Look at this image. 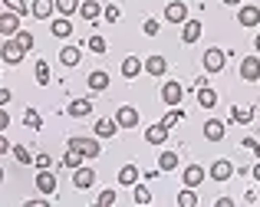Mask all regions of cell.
I'll use <instances>...</instances> for the list:
<instances>
[{
	"mask_svg": "<svg viewBox=\"0 0 260 207\" xmlns=\"http://www.w3.org/2000/svg\"><path fill=\"white\" fill-rule=\"evenodd\" d=\"M241 79H244V82H257V79H260V56H244V63H241Z\"/></svg>",
	"mask_w": 260,
	"mask_h": 207,
	"instance_id": "cell-3",
	"label": "cell"
},
{
	"mask_svg": "<svg viewBox=\"0 0 260 207\" xmlns=\"http://www.w3.org/2000/svg\"><path fill=\"white\" fill-rule=\"evenodd\" d=\"M33 164H37V168H53V158L50 155H37V158H33Z\"/></svg>",
	"mask_w": 260,
	"mask_h": 207,
	"instance_id": "cell-43",
	"label": "cell"
},
{
	"mask_svg": "<svg viewBox=\"0 0 260 207\" xmlns=\"http://www.w3.org/2000/svg\"><path fill=\"white\" fill-rule=\"evenodd\" d=\"M241 145H244V148H250V151H254V155L260 158V145L254 142V138H244V142H241Z\"/></svg>",
	"mask_w": 260,
	"mask_h": 207,
	"instance_id": "cell-46",
	"label": "cell"
},
{
	"mask_svg": "<svg viewBox=\"0 0 260 207\" xmlns=\"http://www.w3.org/2000/svg\"><path fill=\"white\" fill-rule=\"evenodd\" d=\"M7 151H10V142H7L4 132H0V155H7Z\"/></svg>",
	"mask_w": 260,
	"mask_h": 207,
	"instance_id": "cell-47",
	"label": "cell"
},
{
	"mask_svg": "<svg viewBox=\"0 0 260 207\" xmlns=\"http://www.w3.org/2000/svg\"><path fill=\"white\" fill-rule=\"evenodd\" d=\"M250 119H254V109H247V106H244V109H231V122H241V125H247V122Z\"/></svg>",
	"mask_w": 260,
	"mask_h": 207,
	"instance_id": "cell-28",
	"label": "cell"
},
{
	"mask_svg": "<svg viewBox=\"0 0 260 207\" xmlns=\"http://www.w3.org/2000/svg\"><path fill=\"white\" fill-rule=\"evenodd\" d=\"M142 69H145V66H142V59H139V56H128L125 63H122V76H125V79H135Z\"/></svg>",
	"mask_w": 260,
	"mask_h": 207,
	"instance_id": "cell-24",
	"label": "cell"
},
{
	"mask_svg": "<svg viewBox=\"0 0 260 207\" xmlns=\"http://www.w3.org/2000/svg\"><path fill=\"white\" fill-rule=\"evenodd\" d=\"M145 33L148 37H158V20H145Z\"/></svg>",
	"mask_w": 260,
	"mask_h": 207,
	"instance_id": "cell-45",
	"label": "cell"
},
{
	"mask_svg": "<svg viewBox=\"0 0 260 207\" xmlns=\"http://www.w3.org/2000/svg\"><path fill=\"white\" fill-rule=\"evenodd\" d=\"M181 119H184V109H172V112H168L165 119H161V125H165V128H172V125H178Z\"/></svg>",
	"mask_w": 260,
	"mask_h": 207,
	"instance_id": "cell-36",
	"label": "cell"
},
{
	"mask_svg": "<svg viewBox=\"0 0 260 207\" xmlns=\"http://www.w3.org/2000/svg\"><path fill=\"white\" fill-rule=\"evenodd\" d=\"M79 17L83 20H99L102 17V4L99 0H83V4H79Z\"/></svg>",
	"mask_w": 260,
	"mask_h": 207,
	"instance_id": "cell-15",
	"label": "cell"
},
{
	"mask_svg": "<svg viewBox=\"0 0 260 207\" xmlns=\"http://www.w3.org/2000/svg\"><path fill=\"white\" fill-rule=\"evenodd\" d=\"M204 178H208V171H204L201 164H188V168H184V184H188V188H198Z\"/></svg>",
	"mask_w": 260,
	"mask_h": 207,
	"instance_id": "cell-13",
	"label": "cell"
},
{
	"mask_svg": "<svg viewBox=\"0 0 260 207\" xmlns=\"http://www.w3.org/2000/svg\"><path fill=\"white\" fill-rule=\"evenodd\" d=\"M66 145H70V148L76 151L79 158H99V142H95V138H79V135H73Z\"/></svg>",
	"mask_w": 260,
	"mask_h": 207,
	"instance_id": "cell-1",
	"label": "cell"
},
{
	"mask_svg": "<svg viewBox=\"0 0 260 207\" xmlns=\"http://www.w3.org/2000/svg\"><path fill=\"white\" fill-rule=\"evenodd\" d=\"M56 4V10L63 13V17H73V13H79V0H53Z\"/></svg>",
	"mask_w": 260,
	"mask_h": 207,
	"instance_id": "cell-29",
	"label": "cell"
},
{
	"mask_svg": "<svg viewBox=\"0 0 260 207\" xmlns=\"http://www.w3.org/2000/svg\"><path fill=\"white\" fill-rule=\"evenodd\" d=\"M79 59H83L79 56V46H63V50H59V63L63 66H76Z\"/></svg>",
	"mask_w": 260,
	"mask_h": 207,
	"instance_id": "cell-26",
	"label": "cell"
},
{
	"mask_svg": "<svg viewBox=\"0 0 260 207\" xmlns=\"http://www.w3.org/2000/svg\"><path fill=\"white\" fill-rule=\"evenodd\" d=\"M161 99H165V106H178L184 99V86L181 82H165L161 86Z\"/></svg>",
	"mask_w": 260,
	"mask_h": 207,
	"instance_id": "cell-6",
	"label": "cell"
},
{
	"mask_svg": "<svg viewBox=\"0 0 260 207\" xmlns=\"http://www.w3.org/2000/svg\"><path fill=\"white\" fill-rule=\"evenodd\" d=\"M0 56H4V63H10V66H17V63H20V59H23V56H26V50H23V46H20V43H17V40H7V43H4V46H0Z\"/></svg>",
	"mask_w": 260,
	"mask_h": 207,
	"instance_id": "cell-2",
	"label": "cell"
},
{
	"mask_svg": "<svg viewBox=\"0 0 260 207\" xmlns=\"http://www.w3.org/2000/svg\"><path fill=\"white\" fill-rule=\"evenodd\" d=\"M198 37H201V23H198V20H184L181 23V40L184 43H194Z\"/></svg>",
	"mask_w": 260,
	"mask_h": 207,
	"instance_id": "cell-19",
	"label": "cell"
},
{
	"mask_svg": "<svg viewBox=\"0 0 260 207\" xmlns=\"http://www.w3.org/2000/svg\"><path fill=\"white\" fill-rule=\"evenodd\" d=\"M165 20H168V23H184V20H188V4L172 0V4L165 7Z\"/></svg>",
	"mask_w": 260,
	"mask_h": 207,
	"instance_id": "cell-5",
	"label": "cell"
},
{
	"mask_svg": "<svg viewBox=\"0 0 260 207\" xmlns=\"http://www.w3.org/2000/svg\"><path fill=\"white\" fill-rule=\"evenodd\" d=\"M63 168H70V171H76L79 168V155H76V151H66V158H63Z\"/></svg>",
	"mask_w": 260,
	"mask_h": 207,
	"instance_id": "cell-40",
	"label": "cell"
},
{
	"mask_svg": "<svg viewBox=\"0 0 260 207\" xmlns=\"http://www.w3.org/2000/svg\"><path fill=\"white\" fill-rule=\"evenodd\" d=\"M89 89H92V92H106L109 89V73H102V69L89 73Z\"/></svg>",
	"mask_w": 260,
	"mask_h": 207,
	"instance_id": "cell-20",
	"label": "cell"
},
{
	"mask_svg": "<svg viewBox=\"0 0 260 207\" xmlns=\"http://www.w3.org/2000/svg\"><path fill=\"white\" fill-rule=\"evenodd\" d=\"M135 204H142V207L152 204V191H148L145 184H135Z\"/></svg>",
	"mask_w": 260,
	"mask_h": 207,
	"instance_id": "cell-34",
	"label": "cell"
},
{
	"mask_svg": "<svg viewBox=\"0 0 260 207\" xmlns=\"http://www.w3.org/2000/svg\"><path fill=\"white\" fill-rule=\"evenodd\" d=\"M89 50H92L95 53V56H102V53H106L109 50V43H106V37H99V33H92V37H89Z\"/></svg>",
	"mask_w": 260,
	"mask_h": 207,
	"instance_id": "cell-30",
	"label": "cell"
},
{
	"mask_svg": "<svg viewBox=\"0 0 260 207\" xmlns=\"http://www.w3.org/2000/svg\"><path fill=\"white\" fill-rule=\"evenodd\" d=\"M115 128H119L115 119H99V122H95V135H99V138H112Z\"/></svg>",
	"mask_w": 260,
	"mask_h": 207,
	"instance_id": "cell-25",
	"label": "cell"
},
{
	"mask_svg": "<svg viewBox=\"0 0 260 207\" xmlns=\"http://www.w3.org/2000/svg\"><path fill=\"white\" fill-rule=\"evenodd\" d=\"M158 168H161V171H175V168H178V155H175V151H161Z\"/></svg>",
	"mask_w": 260,
	"mask_h": 207,
	"instance_id": "cell-32",
	"label": "cell"
},
{
	"mask_svg": "<svg viewBox=\"0 0 260 207\" xmlns=\"http://www.w3.org/2000/svg\"><path fill=\"white\" fill-rule=\"evenodd\" d=\"M254 46H257V53H260V33H257V40H254Z\"/></svg>",
	"mask_w": 260,
	"mask_h": 207,
	"instance_id": "cell-51",
	"label": "cell"
},
{
	"mask_svg": "<svg viewBox=\"0 0 260 207\" xmlns=\"http://www.w3.org/2000/svg\"><path fill=\"white\" fill-rule=\"evenodd\" d=\"M17 43L23 46V50H33V33H26V30H20L17 33Z\"/></svg>",
	"mask_w": 260,
	"mask_h": 207,
	"instance_id": "cell-41",
	"label": "cell"
},
{
	"mask_svg": "<svg viewBox=\"0 0 260 207\" xmlns=\"http://www.w3.org/2000/svg\"><path fill=\"white\" fill-rule=\"evenodd\" d=\"M102 13H106V20H109V23H115V20L122 17V10H119L115 4H106V7H102Z\"/></svg>",
	"mask_w": 260,
	"mask_h": 207,
	"instance_id": "cell-39",
	"label": "cell"
},
{
	"mask_svg": "<svg viewBox=\"0 0 260 207\" xmlns=\"http://www.w3.org/2000/svg\"><path fill=\"white\" fill-rule=\"evenodd\" d=\"M7 125H10V112L0 106V132H7Z\"/></svg>",
	"mask_w": 260,
	"mask_h": 207,
	"instance_id": "cell-44",
	"label": "cell"
},
{
	"mask_svg": "<svg viewBox=\"0 0 260 207\" xmlns=\"http://www.w3.org/2000/svg\"><path fill=\"white\" fill-rule=\"evenodd\" d=\"M198 106L201 109H214L217 106V92L208 89V86H198Z\"/></svg>",
	"mask_w": 260,
	"mask_h": 207,
	"instance_id": "cell-21",
	"label": "cell"
},
{
	"mask_svg": "<svg viewBox=\"0 0 260 207\" xmlns=\"http://www.w3.org/2000/svg\"><path fill=\"white\" fill-rule=\"evenodd\" d=\"M224 56H228V53H221V50H204V69H208V73H221Z\"/></svg>",
	"mask_w": 260,
	"mask_h": 207,
	"instance_id": "cell-9",
	"label": "cell"
},
{
	"mask_svg": "<svg viewBox=\"0 0 260 207\" xmlns=\"http://www.w3.org/2000/svg\"><path fill=\"white\" fill-rule=\"evenodd\" d=\"M142 66H145V73H148V76H155V79H158V76H161V73H165V69H168L165 56H148V59H145V63H142Z\"/></svg>",
	"mask_w": 260,
	"mask_h": 207,
	"instance_id": "cell-18",
	"label": "cell"
},
{
	"mask_svg": "<svg viewBox=\"0 0 260 207\" xmlns=\"http://www.w3.org/2000/svg\"><path fill=\"white\" fill-rule=\"evenodd\" d=\"M0 33H4V37H17L20 33V17L17 13H0Z\"/></svg>",
	"mask_w": 260,
	"mask_h": 207,
	"instance_id": "cell-8",
	"label": "cell"
},
{
	"mask_svg": "<svg viewBox=\"0 0 260 207\" xmlns=\"http://www.w3.org/2000/svg\"><path fill=\"white\" fill-rule=\"evenodd\" d=\"M250 175H254L257 181H260V158H257V164H254V168H250Z\"/></svg>",
	"mask_w": 260,
	"mask_h": 207,
	"instance_id": "cell-49",
	"label": "cell"
},
{
	"mask_svg": "<svg viewBox=\"0 0 260 207\" xmlns=\"http://www.w3.org/2000/svg\"><path fill=\"white\" fill-rule=\"evenodd\" d=\"M10 102V89H0V106H7Z\"/></svg>",
	"mask_w": 260,
	"mask_h": 207,
	"instance_id": "cell-48",
	"label": "cell"
},
{
	"mask_svg": "<svg viewBox=\"0 0 260 207\" xmlns=\"http://www.w3.org/2000/svg\"><path fill=\"white\" fill-rule=\"evenodd\" d=\"M231 175H234V164H231L228 158H217V161L211 164V178H214V181H228Z\"/></svg>",
	"mask_w": 260,
	"mask_h": 207,
	"instance_id": "cell-10",
	"label": "cell"
},
{
	"mask_svg": "<svg viewBox=\"0 0 260 207\" xmlns=\"http://www.w3.org/2000/svg\"><path fill=\"white\" fill-rule=\"evenodd\" d=\"M89 112H92V102L89 99H73L70 102V115L73 119H83V115H89Z\"/></svg>",
	"mask_w": 260,
	"mask_h": 207,
	"instance_id": "cell-23",
	"label": "cell"
},
{
	"mask_svg": "<svg viewBox=\"0 0 260 207\" xmlns=\"http://www.w3.org/2000/svg\"><path fill=\"white\" fill-rule=\"evenodd\" d=\"M109 204H115V191H102L99 194V207H109Z\"/></svg>",
	"mask_w": 260,
	"mask_h": 207,
	"instance_id": "cell-42",
	"label": "cell"
},
{
	"mask_svg": "<svg viewBox=\"0 0 260 207\" xmlns=\"http://www.w3.org/2000/svg\"><path fill=\"white\" fill-rule=\"evenodd\" d=\"M178 204H181V207H194V204H198V194H194V188H188V184H184V191L178 194Z\"/></svg>",
	"mask_w": 260,
	"mask_h": 207,
	"instance_id": "cell-33",
	"label": "cell"
},
{
	"mask_svg": "<svg viewBox=\"0 0 260 207\" xmlns=\"http://www.w3.org/2000/svg\"><path fill=\"white\" fill-rule=\"evenodd\" d=\"M10 151H13V158H17V161H20V164H33V155H30V151H26V148H23V145H13V148H10Z\"/></svg>",
	"mask_w": 260,
	"mask_h": 207,
	"instance_id": "cell-35",
	"label": "cell"
},
{
	"mask_svg": "<svg viewBox=\"0 0 260 207\" xmlns=\"http://www.w3.org/2000/svg\"><path fill=\"white\" fill-rule=\"evenodd\" d=\"M119 184L122 188H135V184H139V168H135V164L119 168Z\"/></svg>",
	"mask_w": 260,
	"mask_h": 207,
	"instance_id": "cell-16",
	"label": "cell"
},
{
	"mask_svg": "<svg viewBox=\"0 0 260 207\" xmlns=\"http://www.w3.org/2000/svg\"><path fill=\"white\" fill-rule=\"evenodd\" d=\"M0 184H4V168H0Z\"/></svg>",
	"mask_w": 260,
	"mask_h": 207,
	"instance_id": "cell-52",
	"label": "cell"
},
{
	"mask_svg": "<svg viewBox=\"0 0 260 207\" xmlns=\"http://www.w3.org/2000/svg\"><path fill=\"white\" fill-rule=\"evenodd\" d=\"M204 138H208V142H221V138H224V122L208 119V122H204Z\"/></svg>",
	"mask_w": 260,
	"mask_h": 207,
	"instance_id": "cell-17",
	"label": "cell"
},
{
	"mask_svg": "<svg viewBox=\"0 0 260 207\" xmlns=\"http://www.w3.org/2000/svg\"><path fill=\"white\" fill-rule=\"evenodd\" d=\"M53 10H56V4H53V0H33V7H30V13L37 20H50Z\"/></svg>",
	"mask_w": 260,
	"mask_h": 207,
	"instance_id": "cell-14",
	"label": "cell"
},
{
	"mask_svg": "<svg viewBox=\"0 0 260 207\" xmlns=\"http://www.w3.org/2000/svg\"><path fill=\"white\" fill-rule=\"evenodd\" d=\"M92 184H95V171L92 168H76L73 171V188L86 191V188H92Z\"/></svg>",
	"mask_w": 260,
	"mask_h": 207,
	"instance_id": "cell-7",
	"label": "cell"
},
{
	"mask_svg": "<svg viewBox=\"0 0 260 207\" xmlns=\"http://www.w3.org/2000/svg\"><path fill=\"white\" fill-rule=\"evenodd\" d=\"M50 33H53V37H59V40H66V37L73 33V23H70L66 17H63V20H53V30H50Z\"/></svg>",
	"mask_w": 260,
	"mask_h": 207,
	"instance_id": "cell-27",
	"label": "cell"
},
{
	"mask_svg": "<svg viewBox=\"0 0 260 207\" xmlns=\"http://www.w3.org/2000/svg\"><path fill=\"white\" fill-rule=\"evenodd\" d=\"M115 122H119V128H135L139 125V112H135L132 106H122L119 115H115Z\"/></svg>",
	"mask_w": 260,
	"mask_h": 207,
	"instance_id": "cell-12",
	"label": "cell"
},
{
	"mask_svg": "<svg viewBox=\"0 0 260 207\" xmlns=\"http://www.w3.org/2000/svg\"><path fill=\"white\" fill-rule=\"evenodd\" d=\"M237 23L241 26H257L260 23V7L257 4H244L241 10H237Z\"/></svg>",
	"mask_w": 260,
	"mask_h": 207,
	"instance_id": "cell-4",
	"label": "cell"
},
{
	"mask_svg": "<svg viewBox=\"0 0 260 207\" xmlns=\"http://www.w3.org/2000/svg\"><path fill=\"white\" fill-rule=\"evenodd\" d=\"M37 188L43 191V194H53V191H56V175H53L50 168H40V175H37Z\"/></svg>",
	"mask_w": 260,
	"mask_h": 207,
	"instance_id": "cell-11",
	"label": "cell"
},
{
	"mask_svg": "<svg viewBox=\"0 0 260 207\" xmlns=\"http://www.w3.org/2000/svg\"><path fill=\"white\" fill-rule=\"evenodd\" d=\"M165 138H168V128L161 125V122H158V125H148V132H145V142L148 145H161Z\"/></svg>",
	"mask_w": 260,
	"mask_h": 207,
	"instance_id": "cell-22",
	"label": "cell"
},
{
	"mask_svg": "<svg viewBox=\"0 0 260 207\" xmlns=\"http://www.w3.org/2000/svg\"><path fill=\"white\" fill-rule=\"evenodd\" d=\"M37 82H40V86H50V66H46L43 59L37 63Z\"/></svg>",
	"mask_w": 260,
	"mask_h": 207,
	"instance_id": "cell-37",
	"label": "cell"
},
{
	"mask_svg": "<svg viewBox=\"0 0 260 207\" xmlns=\"http://www.w3.org/2000/svg\"><path fill=\"white\" fill-rule=\"evenodd\" d=\"M4 4H7V10L17 13V17H23V13H26V0H4Z\"/></svg>",
	"mask_w": 260,
	"mask_h": 207,
	"instance_id": "cell-38",
	"label": "cell"
},
{
	"mask_svg": "<svg viewBox=\"0 0 260 207\" xmlns=\"http://www.w3.org/2000/svg\"><path fill=\"white\" fill-rule=\"evenodd\" d=\"M224 4H231V7H237V4H244V0H224Z\"/></svg>",
	"mask_w": 260,
	"mask_h": 207,
	"instance_id": "cell-50",
	"label": "cell"
},
{
	"mask_svg": "<svg viewBox=\"0 0 260 207\" xmlns=\"http://www.w3.org/2000/svg\"><path fill=\"white\" fill-rule=\"evenodd\" d=\"M23 125H30L33 132H40V128H43V119H40L37 109H26V112H23Z\"/></svg>",
	"mask_w": 260,
	"mask_h": 207,
	"instance_id": "cell-31",
	"label": "cell"
}]
</instances>
